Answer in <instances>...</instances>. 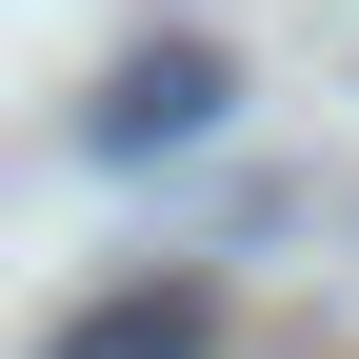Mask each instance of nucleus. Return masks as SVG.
I'll list each match as a JSON object with an SVG mask.
<instances>
[{
    "instance_id": "f03ea898",
    "label": "nucleus",
    "mask_w": 359,
    "mask_h": 359,
    "mask_svg": "<svg viewBox=\"0 0 359 359\" xmlns=\"http://www.w3.org/2000/svg\"><path fill=\"white\" fill-rule=\"evenodd\" d=\"M200 339H219V299L200 280H140V299H100V320H60L40 359H200Z\"/></svg>"
},
{
    "instance_id": "f257e3e1",
    "label": "nucleus",
    "mask_w": 359,
    "mask_h": 359,
    "mask_svg": "<svg viewBox=\"0 0 359 359\" xmlns=\"http://www.w3.org/2000/svg\"><path fill=\"white\" fill-rule=\"evenodd\" d=\"M200 120H219V40H140V60L100 80V120H80V140H100V160H180Z\"/></svg>"
}]
</instances>
